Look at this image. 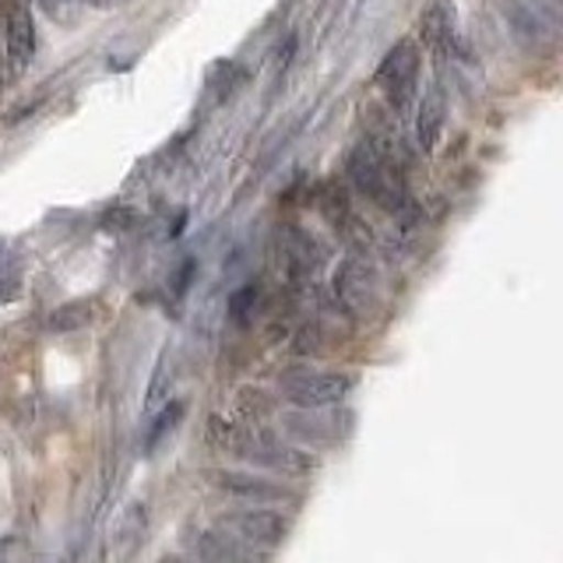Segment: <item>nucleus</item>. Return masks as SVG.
Instances as JSON below:
<instances>
[{"mask_svg": "<svg viewBox=\"0 0 563 563\" xmlns=\"http://www.w3.org/2000/svg\"><path fill=\"white\" fill-rule=\"evenodd\" d=\"M345 169H349L352 187H356L366 201H374L380 211H387V216H405V211L412 208L409 190H405V180H401V166L391 155L377 152L369 141H363V145L349 152Z\"/></svg>", "mask_w": 563, "mask_h": 563, "instance_id": "f257e3e1", "label": "nucleus"}, {"mask_svg": "<svg viewBox=\"0 0 563 563\" xmlns=\"http://www.w3.org/2000/svg\"><path fill=\"white\" fill-rule=\"evenodd\" d=\"M246 465L268 468L272 475H286V479H310V475L321 468V457H317L310 448L299 444H282L272 433H254L251 440L236 437L233 448Z\"/></svg>", "mask_w": 563, "mask_h": 563, "instance_id": "f03ea898", "label": "nucleus"}, {"mask_svg": "<svg viewBox=\"0 0 563 563\" xmlns=\"http://www.w3.org/2000/svg\"><path fill=\"white\" fill-rule=\"evenodd\" d=\"M352 387L356 374L345 369H289L278 377V395L296 409H331L352 395Z\"/></svg>", "mask_w": 563, "mask_h": 563, "instance_id": "7ed1b4c3", "label": "nucleus"}, {"mask_svg": "<svg viewBox=\"0 0 563 563\" xmlns=\"http://www.w3.org/2000/svg\"><path fill=\"white\" fill-rule=\"evenodd\" d=\"M208 486L219 489L225 500H236V504H246V507H282V504L303 500L286 483L268 479V475H257V472H240V468L208 472Z\"/></svg>", "mask_w": 563, "mask_h": 563, "instance_id": "20e7f679", "label": "nucleus"}, {"mask_svg": "<svg viewBox=\"0 0 563 563\" xmlns=\"http://www.w3.org/2000/svg\"><path fill=\"white\" fill-rule=\"evenodd\" d=\"M419 75H422V53L412 40H401L384 53V60L377 64V85L391 110L405 113L416 102Z\"/></svg>", "mask_w": 563, "mask_h": 563, "instance_id": "39448f33", "label": "nucleus"}, {"mask_svg": "<svg viewBox=\"0 0 563 563\" xmlns=\"http://www.w3.org/2000/svg\"><path fill=\"white\" fill-rule=\"evenodd\" d=\"M219 528H225L229 536H236L240 542L254 545V550H275L289 539L292 532V521L282 515L275 507H233V510H222L216 518Z\"/></svg>", "mask_w": 563, "mask_h": 563, "instance_id": "423d86ee", "label": "nucleus"}, {"mask_svg": "<svg viewBox=\"0 0 563 563\" xmlns=\"http://www.w3.org/2000/svg\"><path fill=\"white\" fill-rule=\"evenodd\" d=\"M148 507L141 500L123 504L102 536V563H134L148 542Z\"/></svg>", "mask_w": 563, "mask_h": 563, "instance_id": "0eeeda50", "label": "nucleus"}, {"mask_svg": "<svg viewBox=\"0 0 563 563\" xmlns=\"http://www.w3.org/2000/svg\"><path fill=\"white\" fill-rule=\"evenodd\" d=\"M180 545L187 560L194 563H264V550H254V545L240 542L236 536H229L225 528H198L187 525Z\"/></svg>", "mask_w": 563, "mask_h": 563, "instance_id": "6e6552de", "label": "nucleus"}, {"mask_svg": "<svg viewBox=\"0 0 563 563\" xmlns=\"http://www.w3.org/2000/svg\"><path fill=\"white\" fill-rule=\"evenodd\" d=\"M282 430L292 440H299V448L317 451L345 440L352 430V416L339 412V405H331V409H296L289 416H282Z\"/></svg>", "mask_w": 563, "mask_h": 563, "instance_id": "1a4fd4ad", "label": "nucleus"}, {"mask_svg": "<svg viewBox=\"0 0 563 563\" xmlns=\"http://www.w3.org/2000/svg\"><path fill=\"white\" fill-rule=\"evenodd\" d=\"M334 299L349 310L363 317L369 307L377 303V278L366 268L363 261H345L339 272H334Z\"/></svg>", "mask_w": 563, "mask_h": 563, "instance_id": "9d476101", "label": "nucleus"}, {"mask_svg": "<svg viewBox=\"0 0 563 563\" xmlns=\"http://www.w3.org/2000/svg\"><path fill=\"white\" fill-rule=\"evenodd\" d=\"M278 257L286 261V268L296 278H310L324 264V251L317 246V240L299 225H286L278 233Z\"/></svg>", "mask_w": 563, "mask_h": 563, "instance_id": "9b49d317", "label": "nucleus"}, {"mask_svg": "<svg viewBox=\"0 0 563 563\" xmlns=\"http://www.w3.org/2000/svg\"><path fill=\"white\" fill-rule=\"evenodd\" d=\"M419 40L433 53H448L457 43L454 0H430L427 11L419 14Z\"/></svg>", "mask_w": 563, "mask_h": 563, "instance_id": "f8f14e48", "label": "nucleus"}, {"mask_svg": "<svg viewBox=\"0 0 563 563\" xmlns=\"http://www.w3.org/2000/svg\"><path fill=\"white\" fill-rule=\"evenodd\" d=\"M504 18L507 32L515 35L521 46H542L545 43V18L528 4V0H493Z\"/></svg>", "mask_w": 563, "mask_h": 563, "instance_id": "ddd939ff", "label": "nucleus"}, {"mask_svg": "<svg viewBox=\"0 0 563 563\" xmlns=\"http://www.w3.org/2000/svg\"><path fill=\"white\" fill-rule=\"evenodd\" d=\"M444 123H448V99H444V88L433 85L427 96L419 99V110H416V141L422 152H433L440 134H444Z\"/></svg>", "mask_w": 563, "mask_h": 563, "instance_id": "4468645a", "label": "nucleus"}, {"mask_svg": "<svg viewBox=\"0 0 563 563\" xmlns=\"http://www.w3.org/2000/svg\"><path fill=\"white\" fill-rule=\"evenodd\" d=\"M8 57L14 67H25L35 57V22L25 4L8 11Z\"/></svg>", "mask_w": 563, "mask_h": 563, "instance_id": "2eb2a0df", "label": "nucleus"}, {"mask_svg": "<svg viewBox=\"0 0 563 563\" xmlns=\"http://www.w3.org/2000/svg\"><path fill=\"white\" fill-rule=\"evenodd\" d=\"M173 395V360H169V349H163V356L155 363V374L148 384V395H145V416L158 412Z\"/></svg>", "mask_w": 563, "mask_h": 563, "instance_id": "dca6fc26", "label": "nucleus"}, {"mask_svg": "<svg viewBox=\"0 0 563 563\" xmlns=\"http://www.w3.org/2000/svg\"><path fill=\"white\" fill-rule=\"evenodd\" d=\"M88 321H92V307H88V303H64V307H57L49 313L46 328L57 331V334H67V331L85 328Z\"/></svg>", "mask_w": 563, "mask_h": 563, "instance_id": "f3484780", "label": "nucleus"}, {"mask_svg": "<svg viewBox=\"0 0 563 563\" xmlns=\"http://www.w3.org/2000/svg\"><path fill=\"white\" fill-rule=\"evenodd\" d=\"M152 416H158V419H155V427L148 430V448H155L158 440H163V437L176 427V422H180V416H184V401H166L163 409L152 412Z\"/></svg>", "mask_w": 563, "mask_h": 563, "instance_id": "a211bd4d", "label": "nucleus"}, {"mask_svg": "<svg viewBox=\"0 0 563 563\" xmlns=\"http://www.w3.org/2000/svg\"><path fill=\"white\" fill-rule=\"evenodd\" d=\"M254 299H257V289H254V286H243L240 292H233V299H229V317H233L236 324H246V317H251Z\"/></svg>", "mask_w": 563, "mask_h": 563, "instance_id": "6ab92c4d", "label": "nucleus"}, {"mask_svg": "<svg viewBox=\"0 0 563 563\" xmlns=\"http://www.w3.org/2000/svg\"><path fill=\"white\" fill-rule=\"evenodd\" d=\"M40 8L46 18H53V22H75L78 0H40Z\"/></svg>", "mask_w": 563, "mask_h": 563, "instance_id": "aec40b11", "label": "nucleus"}, {"mask_svg": "<svg viewBox=\"0 0 563 563\" xmlns=\"http://www.w3.org/2000/svg\"><path fill=\"white\" fill-rule=\"evenodd\" d=\"M18 282H22V272H18V261L14 257H4L0 261V296L11 299L18 292Z\"/></svg>", "mask_w": 563, "mask_h": 563, "instance_id": "412c9836", "label": "nucleus"}, {"mask_svg": "<svg viewBox=\"0 0 563 563\" xmlns=\"http://www.w3.org/2000/svg\"><path fill=\"white\" fill-rule=\"evenodd\" d=\"M81 4L99 8V11H113V8H128V4H134V0H81Z\"/></svg>", "mask_w": 563, "mask_h": 563, "instance_id": "4be33fe9", "label": "nucleus"}, {"mask_svg": "<svg viewBox=\"0 0 563 563\" xmlns=\"http://www.w3.org/2000/svg\"><path fill=\"white\" fill-rule=\"evenodd\" d=\"M158 563H194V560H187L180 553H166V556H158Z\"/></svg>", "mask_w": 563, "mask_h": 563, "instance_id": "5701e85b", "label": "nucleus"}]
</instances>
